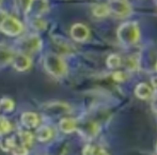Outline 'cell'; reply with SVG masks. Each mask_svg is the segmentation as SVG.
Returning a JSON list of instances; mask_svg holds the SVG:
<instances>
[{
    "label": "cell",
    "instance_id": "obj_1",
    "mask_svg": "<svg viewBox=\"0 0 157 155\" xmlns=\"http://www.w3.org/2000/svg\"><path fill=\"white\" fill-rule=\"evenodd\" d=\"M117 35L119 42L125 47L135 45L140 39V30L138 24L136 21H126L122 24L119 27Z\"/></svg>",
    "mask_w": 157,
    "mask_h": 155
},
{
    "label": "cell",
    "instance_id": "obj_2",
    "mask_svg": "<svg viewBox=\"0 0 157 155\" xmlns=\"http://www.w3.org/2000/svg\"><path fill=\"white\" fill-rule=\"evenodd\" d=\"M44 66H45V70L50 75L57 77V78L64 77L66 75V72H67V68H66L64 60L59 55H56L54 52H49V54L45 55Z\"/></svg>",
    "mask_w": 157,
    "mask_h": 155
},
{
    "label": "cell",
    "instance_id": "obj_3",
    "mask_svg": "<svg viewBox=\"0 0 157 155\" xmlns=\"http://www.w3.org/2000/svg\"><path fill=\"white\" fill-rule=\"evenodd\" d=\"M17 52L28 55L32 52H36L42 48V40L36 34H29L21 37L16 42Z\"/></svg>",
    "mask_w": 157,
    "mask_h": 155
},
{
    "label": "cell",
    "instance_id": "obj_4",
    "mask_svg": "<svg viewBox=\"0 0 157 155\" xmlns=\"http://www.w3.org/2000/svg\"><path fill=\"white\" fill-rule=\"evenodd\" d=\"M0 30L9 37H16L23 32L24 25L14 16L8 15L0 21Z\"/></svg>",
    "mask_w": 157,
    "mask_h": 155
},
{
    "label": "cell",
    "instance_id": "obj_5",
    "mask_svg": "<svg viewBox=\"0 0 157 155\" xmlns=\"http://www.w3.org/2000/svg\"><path fill=\"white\" fill-rule=\"evenodd\" d=\"M110 13L118 17H127L132 14V6L128 1L123 0H117V1H109L108 2Z\"/></svg>",
    "mask_w": 157,
    "mask_h": 155
},
{
    "label": "cell",
    "instance_id": "obj_6",
    "mask_svg": "<svg viewBox=\"0 0 157 155\" xmlns=\"http://www.w3.org/2000/svg\"><path fill=\"white\" fill-rule=\"evenodd\" d=\"M13 68L18 72H24L27 71L31 66V59L28 55L21 54V52H16L13 57L12 60Z\"/></svg>",
    "mask_w": 157,
    "mask_h": 155
},
{
    "label": "cell",
    "instance_id": "obj_7",
    "mask_svg": "<svg viewBox=\"0 0 157 155\" xmlns=\"http://www.w3.org/2000/svg\"><path fill=\"white\" fill-rule=\"evenodd\" d=\"M89 35L90 31L87 26H85L83 24L77 23L73 25L72 29H71V37L76 42H85L89 37Z\"/></svg>",
    "mask_w": 157,
    "mask_h": 155
},
{
    "label": "cell",
    "instance_id": "obj_8",
    "mask_svg": "<svg viewBox=\"0 0 157 155\" xmlns=\"http://www.w3.org/2000/svg\"><path fill=\"white\" fill-rule=\"evenodd\" d=\"M77 130L86 138H93V137H95L98 134L99 126L97 123L92 122V121H88V122L81 123L80 126L78 125Z\"/></svg>",
    "mask_w": 157,
    "mask_h": 155
},
{
    "label": "cell",
    "instance_id": "obj_9",
    "mask_svg": "<svg viewBox=\"0 0 157 155\" xmlns=\"http://www.w3.org/2000/svg\"><path fill=\"white\" fill-rule=\"evenodd\" d=\"M21 122L25 126L26 128H34L39 125L40 123V118L35 112L32 111H27L24 112L21 117Z\"/></svg>",
    "mask_w": 157,
    "mask_h": 155
},
{
    "label": "cell",
    "instance_id": "obj_10",
    "mask_svg": "<svg viewBox=\"0 0 157 155\" xmlns=\"http://www.w3.org/2000/svg\"><path fill=\"white\" fill-rule=\"evenodd\" d=\"M14 52L4 44L0 43V66L6 65L8 63H12Z\"/></svg>",
    "mask_w": 157,
    "mask_h": 155
},
{
    "label": "cell",
    "instance_id": "obj_11",
    "mask_svg": "<svg viewBox=\"0 0 157 155\" xmlns=\"http://www.w3.org/2000/svg\"><path fill=\"white\" fill-rule=\"evenodd\" d=\"M59 127H60V130L63 133L70 134V133L77 130V128H78V122L73 118H63L60 121V123H59Z\"/></svg>",
    "mask_w": 157,
    "mask_h": 155
},
{
    "label": "cell",
    "instance_id": "obj_12",
    "mask_svg": "<svg viewBox=\"0 0 157 155\" xmlns=\"http://www.w3.org/2000/svg\"><path fill=\"white\" fill-rule=\"evenodd\" d=\"M52 135H54V130L47 125H42L40 126L36 130V134H35V137L37 138V140L42 141H48L52 138Z\"/></svg>",
    "mask_w": 157,
    "mask_h": 155
},
{
    "label": "cell",
    "instance_id": "obj_13",
    "mask_svg": "<svg viewBox=\"0 0 157 155\" xmlns=\"http://www.w3.org/2000/svg\"><path fill=\"white\" fill-rule=\"evenodd\" d=\"M135 94H136L137 97H139L141 99H147L152 95V88L147 83H141L135 89Z\"/></svg>",
    "mask_w": 157,
    "mask_h": 155
},
{
    "label": "cell",
    "instance_id": "obj_14",
    "mask_svg": "<svg viewBox=\"0 0 157 155\" xmlns=\"http://www.w3.org/2000/svg\"><path fill=\"white\" fill-rule=\"evenodd\" d=\"M16 136H17V138H18V140L21 141L24 145H26V147H29V145H31L33 143L34 136H33L30 132H28V130H19L16 134Z\"/></svg>",
    "mask_w": 157,
    "mask_h": 155
},
{
    "label": "cell",
    "instance_id": "obj_15",
    "mask_svg": "<svg viewBox=\"0 0 157 155\" xmlns=\"http://www.w3.org/2000/svg\"><path fill=\"white\" fill-rule=\"evenodd\" d=\"M93 15L96 17H105L110 14L109 6L107 3H101V4H95L92 9Z\"/></svg>",
    "mask_w": 157,
    "mask_h": 155
},
{
    "label": "cell",
    "instance_id": "obj_16",
    "mask_svg": "<svg viewBox=\"0 0 157 155\" xmlns=\"http://www.w3.org/2000/svg\"><path fill=\"white\" fill-rule=\"evenodd\" d=\"M11 152H12L13 155H28V153H29L28 147L24 145L23 143L18 140L16 135H15V145H14V147L12 148Z\"/></svg>",
    "mask_w": 157,
    "mask_h": 155
},
{
    "label": "cell",
    "instance_id": "obj_17",
    "mask_svg": "<svg viewBox=\"0 0 157 155\" xmlns=\"http://www.w3.org/2000/svg\"><path fill=\"white\" fill-rule=\"evenodd\" d=\"M106 62H107V66L110 68V70H116V68H118L119 66L121 65V63H122V59H121V57L119 56V55L112 54L108 57L107 61Z\"/></svg>",
    "mask_w": 157,
    "mask_h": 155
},
{
    "label": "cell",
    "instance_id": "obj_18",
    "mask_svg": "<svg viewBox=\"0 0 157 155\" xmlns=\"http://www.w3.org/2000/svg\"><path fill=\"white\" fill-rule=\"evenodd\" d=\"M15 107V104L13 102V99H11L10 97H2L0 99V109L4 112H11L13 111Z\"/></svg>",
    "mask_w": 157,
    "mask_h": 155
},
{
    "label": "cell",
    "instance_id": "obj_19",
    "mask_svg": "<svg viewBox=\"0 0 157 155\" xmlns=\"http://www.w3.org/2000/svg\"><path fill=\"white\" fill-rule=\"evenodd\" d=\"M11 130H12V125H11V123L9 122L8 119L0 116V136L9 133Z\"/></svg>",
    "mask_w": 157,
    "mask_h": 155
},
{
    "label": "cell",
    "instance_id": "obj_20",
    "mask_svg": "<svg viewBox=\"0 0 157 155\" xmlns=\"http://www.w3.org/2000/svg\"><path fill=\"white\" fill-rule=\"evenodd\" d=\"M138 65H139L138 59H137L136 57H134V56L129 57V58H127L125 60V66H126V68H127V70H129V71L137 70Z\"/></svg>",
    "mask_w": 157,
    "mask_h": 155
},
{
    "label": "cell",
    "instance_id": "obj_21",
    "mask_svg": "<svg viewBox=\"0 0 157 155\" xmlns=\"http://www.w3.org/2000/svg\"><path fill=\"white\" fill-rule=\"evenodd\" d=\"M112 78H113V80L118 81V83H122V81L125 80L126 75L122 71H117V72H114L113 74H112Z\"/></svg>",
    "mask_w": 157,
    "mask_h": 155
},
{
    "label": "cell",
    "instance_id": "obj_22",
    "mask_svg": "<svg viewBox=\"0 0 157 155\" xmlns=\"http://www.w3.org/2000/svg\"><path fill=\"white\" fill-rule=\"evenodd\" d=\"M33 21V27L35 28V29H40V30H43L44 28L46 27V23L44 21H42L40 17H35L34 21Z\"/></svg>",
    "mask_w": 157,
    "mask_h": 155
},
{
    "label": "cell",
    "instance_id": "obj_23",
    "mask_svg": "<svg viewBox=\"0 0 157 155\" xmlns=\"http://www.w3.org/2000/svg\"><path fill=\"white\" fill-rule=\"evenodd\" d=\"M95 147L92 145H87L82 150V155H94Z\"/></svg>",
    "mask_w": 157,
    "mask_h": 155
},
{
    "label": "cell",
    "instance_id": "obj_24",
    "mask_svg": "<svg viewBox=\"0 0 157 155\" xmlns=\"http://www.w3.org/2000/svg\"><path fill=\"white\" fill-rule=\"evenodd\" d=\"M94 155H109L107 151H106L104 148L101 147H95V151H94Z\"/></svg>",
    "mask_w": 157,
    "mask_h": 155
},
{
    "label": "cell",
    "instance_id": "obj_25",
    "mask_svg": "<svg viewBox=\"0 0 157 155\" xmlns=\"http://www.w3.org/2000/svg\"><path fill=\"white\" fill-rule=\"evenodd\" d=\"M152 86H153V88H155V90H157V76H154L152 77Z\"/></svg>",
    "mask_w": 157,
    "mask_h": 155
},
{
    "label": "cell",
    "instance_id": "obj_26",
    "mask_svg": "<svg viewBox=\"0 0 157 155\" xmlns=\"http://www.w3.org/2000/svg\"><path fill=\"white\" fill-rule=\"evenodd\" d=\"M153 107H154V109H155L156 111H157V99L153 102Z\"/></svg>",
    "mask_w": 157,
    "mask_h": 155
},
{
    "label": "cell",
    "instance_id": "obj_27",
    "mask_svg": "<svg viewBox=\"0 0 157 155\" xmlns=\"http://www.w3.org/2000/svg\"><path fill=\"white\" fill-rule=\"evenodd\" d=\"M156 70H157V63H156Z\"/></svg>",
    "mask_w": 157,
    "mask_h": 155
},
{
    "label": "cell",
    "instance_id": "obj_28",
    "mask_svg": "<svg viewBox=\"0 0 157 155\" xmlns=\"http://www.w3.org/2000/svg\"><path fill=\"white\" fill-rule=\"evenodd\" d=\"M156 152H157V147H156Z\"/></svg>",
    "mask_w": 157,
    "mask_h": 155
},
{
    "label": "cell",
    "instance_id": "obj_29",
    "mask_svg": "<svg viewBox=\"0 0 157 155\" xmlns=\"http://www.w3.org/2000/svg\"><path fill=\"white\" fill-rule=\"evenodd\" d=\"M156 6H157V1H156Z\"/></svg>",
    "mask_w": 157,
    "mask_h": 155
}]
</instances>
